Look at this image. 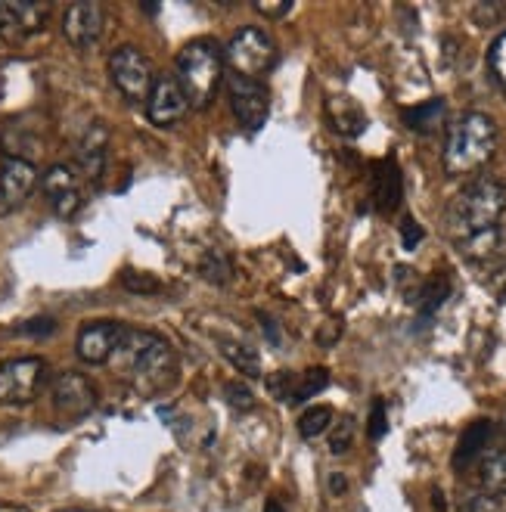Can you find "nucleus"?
<instances>
[{
  "instance_id": "30",
  "label": "nucleus",
  "mask_w": 506,
  "mask_h": 512,
  "mask_svg": "<svg viewBox=\"0 0 506 512\" xmlns=\"http://www.w3.org/2000/svg\"><path fill=\"white\" fill-rule=\"evenodd\" d=\"M122 286L131 289V292H140V295H156L162 289V283L150 274H137V270H125L122 274Z\"/></svg>"
},
{
  "instance_id": "3",
  "label": "nucleus",
  "mask_w": 506,
  "mask_h": 512,
  "mask_svg": "<svg viewBox=\"0 0 506 512\" xmlns=\"http://www.w3.org/2000/svg\"><path fill=\"white\" fill-rule=\"evenodd\" d=\"M497 149V125L485 112H463L444 140V171L451 177H466L482 171Z\"/></svg>"
},
{
  "instance_id": "42",
  "label": "nucleus",
  "mask_w": 506,
  "mask_h": 512,
  "mask_svg": "<svg viewBox=\"0 0 506 512\" xmlns=\"http://www.w3.org/2000/svg\"><path fill=\"white\" fill-rule=\"evenodd\" d=\"M0 512H28V509H22V506H7V509H0Z\"/></svg>"
},
{
  "instance_id": "26",
  "label": "nucleus",
  "mask_w": 506,
  "mask_h": 512,
  "mask_svg": "<svg viewBox=\"0 0 506 512\" xmlns=\"http://www.w3.org/2000/svg\"><path fill=\"white\" fill-rule=\"evenodd\" d=\"M448 295H451V280L444 277V274L426 280L423 289H420V314L423 317H432L444 305V301H448Z\"/></svg>"
},
{
  "instance_id": "8",
  "label": "nucleus",
  "mask_w": 506,
  "mask_h": 512,
  "mask_svg": "<svg viewBox=\"0 0 506 512\" xmlns=\"http://www.w3.org/2000/svg\"><path fill=\"white\" fill-rule=\"evenodd\" d=\"M227 97H230V109L236 115V122H240L249 134L264 128L267 112H271V94H267V87L261 81L230 75L227 78Z\"/></svg>"
},
{
  "instance_id": "12",
  "label": "nucleus",
  "mask_w": 506,
  "mask_h": 512,
  "mask_svg": "<svg viewBox=\"0 0 506 512\" xmlns=\"http://www.w3.org/2000/svg\"><path fill=\"white\" fill-rule=\"evenodd\" d=\"M41 190L59 218H75L84 205L81 174L72 165H50L41 177Z\"/></svg>"
},
{
  "instance_id": "23",
  "label": "nucleus",
  "mask_w": 506,
  "mask_h": 512,
  "mask_svg": "<svg viewBox=\"0 0 506 512\" xmlns=\"http://www.w3.org/2000/svg\"><path fill=\"white\" fill-rule=\"evenodd\" d=\"M221 354L230 360V367L233 370H240L243 376H261V360H258V351L243 345V342H221Z\"/></svg>"
},
{
  "instance_id": "16",
  "label": "nucleus",
  "mask_w": 506,
  "mask_h": 512,
  "mask_svg": "<svg viewBox=\"0 0 506 512\" xmlns=\"http://www.w3.org/2000/svg\"><path fill=\"white\" fill-rule=\"evenodd\" d=\"M106 156H109V131L103 122H94L91 128L84 131L81 143H78V168L87 180H97L103 177L106 168Z\"/></svg>"
},
{
  "instance_id": "11",
  "label": "nucleus",
  "mask_w": 506,
  "mask_h": 512,
  "mask_svg": "<svg viewBox=\"0 0 506 512\" xmlns=\"http://www.w3.org/2000/svg\"><path fill=\"white\" fill-rule=\"evenodd\" d=\"M143 106H146V118H150L156 128H174L177 122H184V115L190 112V100L174 75H156V84Z\"/></svg>"
},
{
  "instance_id": "22",
  "label": "nucleus",
  "mask_w": 506,
  "mask_h": 512,
  "mask_svg": "<svg viewBox=\"0 0 506 512\" xmlns=\"http://www.w3.org/2000/svg\"><path fill=\"white\" fill-rule=\"evenodd\" d=\"M491 432H494V426L488 423V419H475V423L463 432L460 444H457L454 466H457V469H466L475 457L485 454V447H488V441H491Z\"/></svg>"
},
{
  "instance_id": "33",
  "label": "nucleus",
  "mask_w": 506,
  "mask_h": 512,
  "mask_svg": "<svg viewBox=\"0 0 506 512\" xmlns=\"http://www.w3.org/2000/svg\"><path fill=\"white\" fill-rule=\"evenodd\" d=\"M367 432H370L373 441L385 438V432H389V413H385V401L382 398H376L373 407H370V426H367Z\"/></svg>"
},
{
  "instance_id": "7",
  "label": "nucleus",
  "mask_w": 506,
  "mask_h": 512,
  "mask_svg": "<svg viewBox=\"0 0 506 512\" xmlns=\"http://www.w3.org/2000/svg\"><path fill=\"white\" fill-rule=\"evenodd\" d=\"M50 379V367L41 357H13L0 364V404H32Z\"/></svg>"
},
{
  "instance_id": "10",
  "label": "nucleus",
  "mask_w": 506,
  "mask_h": 512,
  "mask_svg": "<svg viewBox=\"0 0 506 512\" xmlns=\"http://www.w3.org/2000/svg\"><path fill=\"white\" fill-rule=\"evenodd\" d=\"M50 398L59 416L66 419H81L97 407V388L94 382L87 379L84 373L66 370V373H56L50 382Z\"/></svg>"
},
{
  "instance_id": "25",
  "label": "nucleus",
  "mask_w": 506,
  "mask_h": 512,
  "mask_svg": "<svg viewBox=\"0 0 506 512\" xmlns=\"http://www.w3.org/2000/svg\"><path fill=\"white\" fill-rule=\"evenodd\" d=\"M326 385H330V370H323V367L305 370L302 376H295V391H292L289 404H305L308 398L320 395Z\"/></svg>"
},
{
  "instance_id": "6",
  "label": "nucleus",
  "mask_w": 506,
  "mask_h": 512,
  "mask_svg": "<svg viewBox=\"0 0 506 512\" xmlns=\"http://www.w3.org/2000/svg\"><path fill=\"white\" fill-rule=\"evenodd\" d=\"M109 78H112L118 94H122L128 103H146V97H150V90L156 84V72H153L150 56L137 47H131V44L112 50Z\"/></svg>"
},
{
  "instance_id": "43",
  "label": "nucleus",
  "mask_w": 506,
  "mask_h": 512,
  "mask_svg": "<svg viewBox=\"0 0 506 512\" xmlns=\"http://www.w3.org/2000/svg\"><path fill=\"white\" fill-rule=\"evenodd\" d=\"M500 423H503V432H506V410H503V419H500Z\"/></svg>"
},
{
  "instance_id": "39",
  "label": "nucleus",
  "mask_w": 506,
  "mask_h": 512,
  "mask_svg": "<svg viewBox=\"0 0 506 512\" xmlns=\"http://www.w3.org/2000/svg\"><path fill=\"white\" fill-rule=\"evenodd\" d=\"M345 488H348V481H345V478H342V475L336 472V475L330 478V491H333V494L339 497V494H345Z\"/></svg>"
},
{
  "instance_id": "41",
  "label": "nucleus",
  "mask_w": 506,
  "mask_h": 512,
  "mask_svg": "<svg viewBox=\"0 0 506 512\" xmlns=\"http://www.w3.org/2000/svg\"><path fill=\"white\" fill-rule=\"evenodd\" d=\"M264 512H286V509H283V503H280V500H274V497H271V500L264 503Z\"/></svg>"
},
{
  "instance_id": "5",
  "label": "nucleus",
  "mask_w": 506,
  "mask_h": 512,
  "mask_svg": "<svg viewBox=\"0 0 506 512\" xmlns=\"http://www.w3.org/2000/svg\"><path fill=\"white\" fill-rule=\"evenodd\" d=\"M277 56L280 53L274 38L258 25H246L224 47V66H230V75L261 81V75H267L277 66Z\"/></svg>"
},
{
  "instance_id": "20",
  "label": "nucleus",
  "mask_w": 506,
  "mask_h": 512,
  "mask_svg": "<svg viewBox=\"0 0 506 512\" xmlns=\"http://www.w3.org/2000/svg\"><path fill=\"white\" fill-rule=\"evenodd\" d=\"M479 485L488 497H506V447H491L482 454Z\"/></svg>"
},
{
  "instance_id": "32",
  "label": "nucleus",
  "mask_w": 506,
  "mask_h": 512,
  "mask_svg": "<svg viewBox=\"0 0 506 512\" xmlns=\"http://www.w3.org/2000/svg\"><path fill=\"white\" fill-rule=\"evenodd\" d=\"M224 395H227V404L236 407V410H252L255 407V395L243 385V382H227L224 385Z\"/></svg>"
},
{
  "instance_id": "38",
  "label": "nucleus",
  "mask_w": 506,
  "mask_h": 512,
  "mask_svg": "<svg viewBox=\"0 0 506 512\" xmlns=\"http://www.w3.org/2000/svg\"><path fill=\"white\" fill-rule=\"evenodd\" d=\"M292 10V4H280V7H274V4H258V13H264V16H286Z\"/></svg>"
},
{
  "instance_id": "29",
  "label": "nucleus",
  "mask_w": 506,
  "mask_h": 512,
  "mask_svg": "<svg viewBox=\"0 0 506 512\" xmlns=\"http://www.w3.org/2000/svg\"><path fill=\"white\" fill-rule=\"evenodd\" d=\"M351 444H354V419L345 416V419H339V423L333 426L330 450H333L336 457H342V454H348V450H351Z\"/></svg>"
},
{
  "instance_id": "40",
  "label": "nucleus",
  "mask_w": 506,
  "mask_h": 512,
  "mask_svg": "<svg viewBox=\"0 0 506 512\" xmlns=\"http://www.w3.org/2000/svg\"><path fill=\"white\" fill-rule=\"evenodd\" d=\"M264 333H267V339H271L274 345H280V333H277L274 320H264Z\"/></svg>"
},
{
  "instance_id": "18",
  "label": "nucleus",
  "mask_w": 506,
  "mask_h": 512,
  "mask_svg": "<svg viewBox=\"0 0 506 512\" xmlns=\"http://www.w3.org/2000/svg\"><path fill=\"white\" fill-rule=\"evenodd\" d=\"M326 122L339 137H361L367 131V115L351 97L326 100Z\"/></svg>"
},
{
  "instance_id": "31",
  "label": "nucleus",
  "mask_w": 506,
  "mask_h": 512,
  "mask_svg": "<svg viewBox=\"0 0 506 512\" xmlns=\"http://www.w3.org/2000/svg\"><path fill=\"white\" fill-rule=\"evenodd\" d=\"M267 388H271V395L280 398V401H292V391H295V373L289 370H280L274 376H267Z\"/></svg>"
},
{
  "instance_id": "24",
  "label": "nucleus",
  "mask_w": 506,
  "mask_h": 512,
  "mask_svg": "<svg viewBox=\"0 0 506 512\" xmlns=\"http://www.w3.org/2000/svg\"><path fill=\"white\" fill-rule=\"evenodd\" d=\"M199 270H202V277L208 283L224 286L233 277V261H230V255L224 249H208L205 258H202V264H199Z\"/></svg>"
},
{
  "instance_id": "27",
  "label": "nucleus",
  "mask_w": 506,
  "mask_h": 512,
  "mask_svg": "<svg viewBox=\"0 0 506 512\" xmlns=\"http://www.w3.org/2000/svg\"><path fill=\"white\" fill-rule=\"evenodd\" d=\"M330 426H333V407H326V404H317V407L305 410L302 419H299V432L308 441L317 438V435H323Z\"/></svg>"
},
{
  "instance_id": "9",
  "label": "nucleus",
  "mask_w": 506,
  "mask_h": 512,
  "mask_svg": "<svg viewBox=\"0 0 506 512\" xmlns=\"http://www.w3.org/2000/svg\"><path fill=\"white\" fill-rule=\"evenodd\" d=\"M50 19V4H38V0H0V41L22 44L44 32Z\"/></svg>"
},
{
  "instance_id": "35",
  "label": "nucleus",
  "mask_w": 506,
  "mask_h": 512,
  "mask_svg": "<svg viewBox=\"0 0 506 512\" xmlns=\"http://www.w3.org/2000/svg\"><path fill=\"white\" fill-rule=\"evenodd\" d=\"M488 286H491L497 295H503V298H506V258H497V261L491 264Z\"/></svg>"
},
{
  "instance_id": "1",
  "label": "nucleus",
  "mask_w": 506,
  "mask_h": 512,
  "mask_svg": "<svg viewBox=\"0 0 506 512\" xmlns=\"http://www.w3.org/2000/svg\"><path fill=\"white\" fill-rule=\"evenodd\" d=\"M109 364L122 370V376L143 395H159L174 382L177 373V357L171 345L162 336L140 333V329H128Z\"/></svg>"
},
{
  "instance_id": "14",
  "label": "nucleus",
  "mask_w": 506,
  "mask_h": 512,
  "mask_svg": "<svg viewBox=\"0 0 506 512\" xmlns=\"http://www.w3.org/2000/svg\"><path fill=\"white\" fill-rule=\"evenodd\" d=\"M128 333L125 323H112V320H97V323H87L81 333H78V342H75V351L84 364L91 367H103L115 357L118 345H122Z\"/></svg>"
},
{
  "instance_id": "13",
  "label": "nucleus",
  "mask_w": 506,
  "mask_h": 512,
  "mask_svg": "<svg viewBox=\"0 0 506 512\" xmlns=\"http://www.w3.org/2000/svg\"><path fill=\"white\" fill-rule=\"evenodd\" d=\"M38 187V168L32 159L7 156L0 165V215H10L25 205V199Z\"/></svg>"
},
{
  "instance_id": "17",
  "label": "nucleus",
  "mask_w": 506,
  "mask_h": 512,
  "mask_svg": "<svg viewBox=\"0 0 506 512\" xmlns=\"http://www.w3.org/2000/svg\"><path fill=\"white\" fill-rule=\"evenodd\" d=\"M373 205L376 212H395L401 202V168L395 165V159H382L373 165Z\"/></svg>"
},
{
  "instance_id": "15",
  "label": "nucleus",
  "mask_w": 506,
  "mask_h": 512,
  "mask_svg": "<svg viewBox=\"0 0 506 512\" xmlns=\"http://www.w3.org/2000/svg\"><path fill=\"white\" fill-rule=\"evenodd\" d=\"M103 28H106V10L94 4V0H81V4H72L63 13V35L78 50L94 47L103 38Z\"/></svg>"
},
{
  "instance_id": "37",
  "label": "nucleus",
  "mask_w": 506,
  "mask_h": 512,
  "mask_svg": "<svg viewBox=\"0 0 506 512\" xmlns=\"http://www.w3.org/2000/svg\"><path fill=\"white\" fill-rule=\"evenodd\" d=\"M500 13H503V7H485V4H479L472 10V16L479 19V25H491L494 19H500Z\"/></svg>"
},
{
  "instance_id": "28",
  "label": "nucleus",
  "mask_w": 506,
  "mask_h": 512,
  "mask_svg": "<svg viewBox=\"0 0 506 512\" xmlns=\"http://www.w3.org/2000/svg\"><path fill=\"white\" fill-rule=\"evenodd\" d=\"M488 69H491L494 81L500 84V90L506 94V32H500L494 38V44L488 47Z\"/></svg>"
},
{
  "instance_id": "19",
  "label": "nucleus",
  "mask_w": 506,
  "mask_h": 512,
  "mask_svg": "<svg viewBox=\"0 0 506 512\" xmlns=\"http://www.w3.org/2000/svg\"><path fill=\"white\" fill-rule=\"evenodd\" d=\"M457 252L466 258V261H475V264H494L503 252V230L494 227V230H485V233H475L463 243H454Z\"/></svg>"
},
{
  "instance_id": "2",
  "label": "nucleus",
  "mask_w": 506,
  "mask_h": 512,
  "mask_svg": "<svg viewBox=\"0 0 506 512\" xmlns=\"http://www.w3.org/2000/svg\"><path fill=\"white\" fill-rule=\"evenodd\" d=\"M503 212H506V184H500L494 177H475L448 205L444 230H448L454 243H463V239L475 233L500 227Z\"/></svg>"
},
{
  "instance_id": "4",
  "label": "nucleus",
  "mask_w": 506,
  "mask_h": 512,
  "mask_svg": "<svg viewBox=\"0 0 506 512\" xmlns=\"http://www.w3.org/2000/svg\"><path fill=\"white\" fill-rule=\"evenodd\" d=\"M174 78L181 81L193 109H208L215 103L224 81V50L212 38L190 41L174 63Z\"/></svg>"
},
{
  "instance_id": "21",
  "label": "nucleus",
  "mask_w": 506,
  "mask_h": 512,
  "mask_svg": "<svg viewBox=\"0 0 506 512\" xmlns=\"http://www.w3.org/2000/svg\"><path fill=\"white\" fill-rule=\"evenodd\" d=\"M404 125L413 131V134H435L444 118H448V103L444 100H429V103H420V106H410L401 112Z\"/></svg>"
},
{
  "instance_id": "34",
  "label": "nucleus",
  "mask_w": 506,
  "mask_h": 512,
  "mask_svg": "<svg viewBox=\"0 0 506 512\" xmlns=\"http://www.w3.org/2000/svg\"><path fill=\"white\" fill-rule=\"evenodd\" d=\"M423 236H426L423 227L416 224L413 218H404V221H401V246H404L407 252H413L416 246H420V243H423Z\"/></svg>"
},
{
  "instance_id": "36",
  "label": "nucleus",
  "mask_w": 506,
  "mask_h": 512,
  "mask_svg": "<svg viewBox=\"0 0 506 512\" xmlns=\"http://www.w3.org/2000/svg\"><path fill=\"white\" fill-rule=\"evenodd\" d=\"M53 329H56V323L50 317H38V320H28L22 326V333H28V336H50Z\"/></svg>"
}]
</instances>
